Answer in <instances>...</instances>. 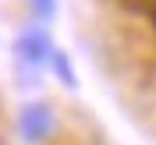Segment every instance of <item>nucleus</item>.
<instances>
[{
    "label": "nucleus",
    "instance_id": "2",
    "mask_svg": "<svg viewBox=\"0 0 156 145\" xmlns=\"http://www.w3.org/2000/svg\"><path fill=\"white\" fill-rule=\"evenodd\" d=\"M14 50H18V57L25 60V64H32V67H39V64L50 60V53H53V46H50V39L43 36V32H25Z\"/></svg>",
    "mask_w": 156,
    "mask_h": 145
},
{
    "label": "nucleus",
    "instance_id": "1",
    "mask_svg": "<svg viewBox=\"0 0 156 145\" xmlns=\"http://www.w3.org/2000/svg\"><path fill=\"white\" fill-rule=\"evenodd\" d=\"M18 127H21V138L25 142H46L53 135V110L46 103H29V106L21 110Z\"/></svg>",
    "mask_w": 156,
    "mask_h": 145
},
{
    "label": "nucleus",
    "instance_id": "3",
    "mask_svg": "<svg viewBox=\"0 0 156 145\" xmlns=\"http://www.w3.org/2000/svg\"><path fill=\"white\" fill-rule=\"evenodd\" d=\"M32 7H36V14L43 21L46 18H53V11H57V0H32Z\"/></svg>",
    "mask_w": 156,
    "mask_h": 145
}]
</instances>
